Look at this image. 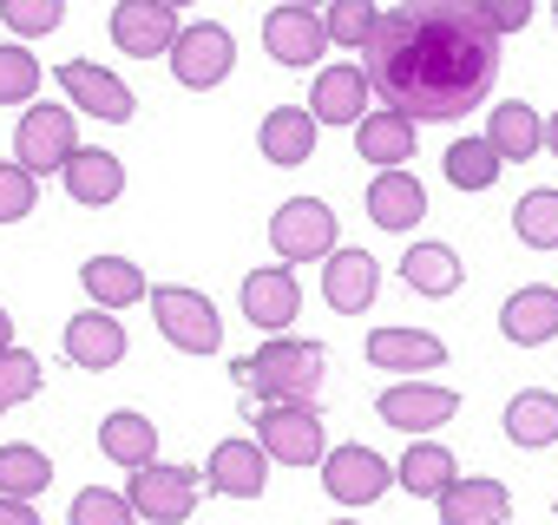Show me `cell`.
I'll list each match as a JSON object with an SVG mask.
<instances>
[{
	"instance_id": "obj_1",
	"label": "cell",
	"mask_w": 558,
	"mask_h": 525,
	"mask_svg": "<svg viewBox=\"0 0 558 525\" xmlns=\"http://www.w3.org/2000/svg\"><path fill=\"white\" fill-rule=\"evenodd\" d=\"M362 53L375 99L414 125L466 119L493 99L499 80V34L473 14V0H401Z\"/></svg>"
},
{
	"instance_id": "obj_2",
	"label": "cell",
	"mask_w": 558,
	"mask_h": 525,
	"mask_svg": "<svg viewBox=\"0 0 558 525\" xmlns=\"http://www.w3.org/2000/svg\"><path fill=\"white\" fill-rule=\"evenodd\" d=\"M236 368L263 401H316V388L329 375V349L303 342V335H263V349Z\"/></svg>"
},
{
	"instance_id": "obj_3",
	"label": "cell",
	"mask_w": 558,
	"mask_h": 525,
	"mask_svg": "<svg viewBox=\"0 0 558 525\" xmlns=\"http://www.w3.org/2000/svg\"><path fill=\"white\" fill-rule=\"evenodd\" d=\"M269 249L276 262H329L342 249V217L323 204V197H283L269 210Z\"/></svg>"
},
{
	"instance_id": "obj_4",
	"label": "cell",
	"mask_w": 558,
	"mask_h": 525,
	"mask_svg": "<svg viewBox=\"0 0 558 525\" xmlns=\"http://www.w3.org/2000/svg\"><path fill=\"white\" fill-rule=\"evenodd\" d=\"M151 322H158V335H165L178 355H217V349H223V316H217V303H210L204 290H191V283H158V290H151Z\"/></svg>"
},
{
	"instance_id": "obj_5",
	"label": "cell",
	"mask_w": 558,
	"mask_h": 525,
	"mask_svg": "<svg viewBox=\"0 0 558 525\" xmlns=\"http://www.w3.org/2000/svg\"><path fill=\"white\" fill-rule=\"evenodd\" d=\"M256 440L276 466H323V453H329V427H323L316 401H263Z\"/></svg>"
},
{
	"instance_id": "obj_6",
	"label": "cell",
	"mask_w": 558,
	"mask_h": 525,
	"mask_svg": "<svg viewBox=\"0 0 558 525\" xmlns=\"http://www.w3.org/2000/svg\"><path fill=\"white\" fill-rule=\"evenodd\" d=\"M453 414H460V388L427 381V375H408V381H395V388H381V394H375V420H381V427H395V434H408V440L440 434Z\"/></svg>"
},
{
	"instance_id": "obj_7",
	"label": "cell",
	"mask_w": 558,
	"mask_h": 525,
	"mask_svg": "<svg viewBox=\"0 0 558 525\" xmlns=\"http://www.w3.org/2000/svg\"><path fill=\"white\" fill-rule=\"evenodd\" d=\"M197 492H204V466H178V460H151L125 479V499L145 525H184L197 512Z\"/></svg>"
},
{
	"instance_id": "obj_8",
	"label": "cell",
	"mask_w": 558,
	"mask_h": 525,
	"mask_svg": "<svg viewBox=\"0 0 558 525\" xmlns=\"http://www.w3.org/2000/svg\"><path fill=\"white\" fill-rule=\"evenodd\" d=\"M165 60H171V80H178L184 93H217V86L236 73V34H230L223 21H191Z\"/></svg>"
},
{
	"instance_id": "obj_9",
	"label": "cell",
	"mask_w": 558,
	"mask_h": 525,
	"mask_svg": "<svg viewBox=\"0 0 558 525\" xmlns=\"http://www.w3.org/2000/svg\"><path fill=\"white\" fill-rule=\"evenodd\" d=\"M236 309L256 335H290V322L303 316V283L290 262H263V270H250L236 283Z\"/></svg>"
},
{
	"instance_id": "obj_10",
	"label": "cell",
	"mask_w": 558,
	"mask_h": 525,
	"mask_svg": "<svg viewBox=\"0 0 558 525\" xmlns=\"http://www.w3.org/2000/svg\"><path fill=\"white\" fill-rule=\"evenodd\" d=\"M73 151H80L73 106H27V112H21L14 158H21L34 178H53V171H66V158H73Z\"/></svg>"
},
{
	"instance_id": "obj_11",
	"label": "cell",
	"mask_w": 558,
	"mask_h": 525,
	"mask_svg": "<svg viewBox=\"0 0 558 525\" xmlns=\"http://www.w3.org/2000/svg\"><path fill=\"white\" fill-rule=\"evenodd\" d=\"M316 473H323V492H329L336 505H375L388 486H401V479H395V466H388L375 447H362V440L329 447Z\"/></svg>"
},
{
	"instance_id": "obj_12",
	"label": "cell",
	"mask_w": 558,
	"mask_h": 525,
	"mask_svg": "<svg viewBox=\"0 0 558 525\" xmlns=\"http://www.w3.org/2000/svg\"><path fill=\"white\" fill-rule=\"evenodd\" d=\"M263 47L276 66L290 73H316V60L329 53V21L316 8H296V0H283V8L263 14Z\"/></svg>"
},
{
	"instance_id": "obj_13",
	"label": "cell",
	"mask_w": 558,
	"mask_h": 525,
	"mask_svg": "<svg viewBox=\"0 0 558 525\" xmlns=\"http://www.w3.org/2000/svg\"><path fill=\"white\" fill-rule=\"evenodd\" d=\"M53 80H60V93H66V106H73V112H86V119H106V125H125V119L138 112V99H132V86H125L119 73H106L99 60H60V66H53Z\"/></svg>"
},
{
	"instance_id": "obj_14",
	"label": "cell",
	"mask_w": 558,
	"mask_h": 525,
	"mask_svg": "<svg viewBox=\"0 0 558 525\" xmlns=\"http://www.w3.org/2000/svg\"><path fill=\"white\" fill-rule=\"evenodd\" d=\"M106 27H112V47L132 53V60H158V53H171L178 34H184L178 8H165V0H112Z\"/></svg>"
},
{
	"instance_id": "obj_15",
	"label": "cell",
	"mask_w": 558,
	"mask_h": 525,
	"mask_svg": "<svg viewBox=\"0 0 558 525\" xmlns=\"http://www.w3.org/2000/svg\"><path fill=\"white\" fill-rule=\"evenodd\" d=\"M60 349H66V362L73 368H86V375H106V368H119L125 362V349H132V335H125V322L112 316V309H80V316H66V329H60Z\"/></svg>"
},
{
	"instance_id": "obj_16",
	"label": "cell",
	"mask_w": 558,
	"mask_h": 525,
	"mask_svg": "<svg viewBox=\"0 0 558 525\" xmlns=\"http://www.w3.org/2000/svg\"><path fill=\"white\" fill-rule=\"evenodd\" d=\"M269 466H276V460L263 453V440H256V434H236V440H217V447H210L204 486H210L217 499H263Z\"/></svg>"
},
{
	"instance_id": "obj_17",
	"label": "cell",
	"mask_w": 558,
	"mask_h": 525,
	"mask_svg": "<svg viewBox=\"0 0 558 525\" xmlns=\"http://www.w3.org/2000/svg\"><path fill=\"white\" fill-rule=\"evenodd\" d=\"M375 296H381V256L342 243V249L323 262V303H329L336 316H368Z\"/></svg>"
},
{
	"instance_id": "obj_18",
	"label": "cell",
	"mask_w": 558,
	"mask_h": 525,
	"mask_svg": "<svg viewBox=\"0 0 558 525\" xmlns=\"http://www.w3.org/2000/svg\"><path fill=\"white\" fill-rule=\"evenodd\" d=\"M375 106H381V99H375V86H368V66H323L316 86H310L316 125H349V132H355Z\"/></svg>"
},
{
	"instance_id": "obj_19",
	"label": "cell",
	"mask_w": 558,
	"mask_h": 525,
	"mask_svg": "<svg viewBox=\"0 0 558 525\" xmlns=\"http://www.w3.org/2000/svg\"><path fill=\"white\" fill-rule=\"evenodd\" d=\"M421 217H427V184H421L408 164L368 178V223H375V230L408 236V230H421Z\"/></svg>"
},
{
	"instance_id": "obj_20",
	"label": "cell",
	"mask_w": 558,
	"mask_h": 525,
	"mask_svg": "<svg viewBox=\"0 0 558 525\" xmlns=\"http://www.w3.org/2000/svg\"><path fill=\"white\" fill-rule=\"evenodd\" d=\"M434 505H440V525H512V492L493 473H460Z\"/></svg>"
},
{
	"instance_id": "obj_21",
	"label": "cell",
	"mask_w": 558,
	"mask_h": 525,
	"mask_svg": "<svg viewBox=\"0 0 558 525\" xmlns=\"http://www.w3.org/2000/svg\"><path fill=\"white\" fill-rule=\"evenodd\" d=\"M60 184H66V197H73V204L106 210V204H119V197H125V158H119V151H106V145H80V151L66 158Z\"/></svg>"
},
{
	"instance_id": "obj_22",
	"label": "cell",
	"mask_w": 558,
	"mask_h": 525,
	"mask_svg": "<svg viewBox=\"0 0 558 525\" xmlns=\"http://www.w3.org/2000/svg\"><path fill=\"white\" fill-rule=\"evenodd\" d=\"M499 335L512 349H545L558 342V290L551 283H525L499 303Z\"/></svg>"
},
{
	"instance_id": "obj_23",
	"label": "cell",
	"mask_w": 558,
	"mask_h": 525,
	"mask_svg": "<svg viewBox=\"0 0 558 525\" xmlns=\"http://www.w3.org/2000/svg\"><path fill=\"white\" fill-rule=\"evenodd\" d=\"M401 283H408L414 296H427V303H447V296H460V283H466V262H460L453 243L421 236V243L401 249Z\"/></svg>"
},
{
	"instance_id": "obj_24",
	"label": "cell",
	"mask_w": 558,
	"mask_h": 525,
	"mask_svg": "<svg viewBox=\"0 0 558 525\" xmlns=\"http://www.w3.org/2000/svg\"><path fill=\"white\" fill-rule=\"evenodd\" d=\"M368 368H388V375H427V368H447V342L427 335V329H368Z\"/></svg>"
},
{
	"instance_id": "obj_25",
	"label": "cell",
	"mask_w": 558,
	"mask_h": 525,
	"mask_svg": "<svg viewBox=\"0 0 558 525\" xmlns=\"http://www.w3.org/2000/svg\"><path fill=\"white\" fill-rule=\"evenodd\" d=\"M80 290H86V303L93 309H132V303H151V283H145V270L132 256H86L80 262Z\"/></svg>"
},
{
	"instance_id": "obj_26",
	"label": "cell",
	"mask_w": 558,
	"mask_h": 525,
	"mask_svg": "<svg viewBox=\"0 0 558 525\" xmlns=\"http://www.w3.org/2000/svg\"><path fill=\"white\" fill-rule=\"evenodd\" d=\"M316 112L310 106H276V112H263V125H256V151L269 158V164H310L316 158Z\"/></svg>"
},
{
	"instance_id": "obj_27",
	"label": "cell",
	"mask_w": 558,
	"mask_h": 525,
	"mask_svg": "<svg viewBox=\"0 0 558 525\" xmlns=\"http://www.w3.org/2000/svg\"><path fill=\"white\" fill-rule=\"evenodd\" d=\"M99 453H106L112 466H125V473L151 466V460H158V420L138 414V407H112V414L99 420Z\"/></svg>"
},
{
	"instance_id": "obj_28",
	"label": "cell",
	"mask_w": 558,
	"mask_h": 525,
	"mask_svg": "<svg viewBox=\"0 0 558 525\" xmlns=\"http://www.w3.org/2000/svg\"><path fill=\"white\" fill-rule=\"evenodd\" d=\"M355 158H368L375 171H395L414 158V119L395 112V106H375L362 125H355Z\"/></svg>"
},
{
	"instance_id": "obj_29",
	"label": "cell",
	"mask_w": 558,
	"mask_h": 525,
	"mask_svg": "<svg viewBox=\"0 0 558 525\" xmlns=\"http://www.w3.org/2000/svg\"><path fill=\"white\" fill-rule=\"evenodd\" d=\"M506 440H512L519 453L558 447V394H551V388H519V394L506 401Z\"/></svg>"
},
{
	"instance_id": "obj_30",
	"label": "cell",
	"mask_w": 558,
	"mask_h": 525,
	"mask_svg": "<svg viewBox=\"0 0 558 525\" xmlns=\"http://www.w3.org/2000/svg\"><path fill=\"white\" fill-rule=\"evenodd\" d=\"M486 138H493V151H499L506 164H525V158L545 151V119H538L525 99H499V106L486 112Z\"/></svg>"
},
{
	"instance_id": "obj_31",
	"label": "cell",
	"mask_w": 558,
	"mask_h": 525,
	"mask_svg": "<svg viewBox=\"0 0 558 525\" xmlns=\"http://www.w3.org/2000/svg\"><path fill=\"white\" fill-rule=\"evenodd\" d=\"M395 479H401V492H414V499H440V492L460 479V460L427 434V440H414V447L395 460Z\"/></svg>"
},
{
	"instance_id": "obj_32",
	"label": "cell",
	"mask_w": 558,
	"mask_h": 525,
	"mask_svg": "<svg viewBox=\"0 0 558 525\" xmlns=\"http://www.w3.org/2000/svg\"><path fill=\"white\" fill-rule=\"evenodd\" d=\"M440 164H447V184H453V191H493V184H499V171H506V158L493 151V138H486V132H480V138H453Z\"/></svg>"
},
{
	"instance_id": "obj_33",
	"label": "cell",
	"mask_w": 558,
	"mask_h": 525,
	"mask_svg": "<svg viewBox=\"0 0 558 525\" xmlns=\"http://www.w3.org/2000/svg\"><path fill=\"white\" fill-rule=\"evenodd\" d=\"M53 486V460L34 440H8L0 447V492L8 499H40Z\"/></svg>"
},
{
	"instance_id": "obj_34",
	"label": "cell",
	"mask_w": 558,
	"mask_h": 525,
	"mask_svg": "<svg viewBox=\"0 0 558 525\" xmlns=\"http://www.w3.org/2000/svg\"><path fill=\"white\" fill-rule=\"evenodd\" d=\"M512 236L525 249H558V191L551 184H538L512 204Z\"/></svg>"
},
{
	"instance_id": "obj_35",
	"label": "cell",
	"mask_w": 558,
	"mask_h": 525,
	"mask_svg": "<svg viewBox=\"0 0 558 525\" xmlns=\"http://www.w3.org/2000/svg\"><path fill=\"white\" fill-rule=\"evenodd\" d=\"M40 381H47V368H40V355L34 349H0V414H14V407H27L34 394H40Z\"/></svg>"
},
{
	"instance_id": "obj_36",
	"label": "cell",
	"mask_w": 558,
	"mask_h": 525,
	"mask_svg": "<svg viewBox=\"0 0 558 525\" xmlns=\"http://www.w3.org/2000/svg\"><path fill=\"white\" fill-rule=\"evenodd\" d=\"M40 60L27 53V40H0V106H34L40 93Z\"/></svg>"
},
{
	"instance_id": "obj_37",
	"label": "cell",
	"mask_w": 558,
	"mask_h": 525,
	"mask_svg": "<svg viewBox=\"0 0 558 525\" xmlns=\"http://www.w3.org/2000/svg\"><path fill=\"white\" fill-rule=\"evenodd\" d=\"M323 21H329V47L362 53L375 40V27H381V8L375 0H336V8H323Z\"/></svg>"
},
{
	"instance_id": "obj_38",
	"label": "cell",
	"mask_w": 558,
	"mask_h": 525,
	"mask_svg": "<svg viewBox=\"0 0 558 525\" xmlns=\"http://www.w3.org/2000/svg\"><path fill=\"white\" fill-rule=\"evenodd\" d=\"M66 525H138L132 499L112 492V486H80L73 505H66Z\"/></svg>"
},
{
	"instance_id": "obj_39",
	"label": "cell",
	"mask_w": 558,
	"mask_h": 525,
	"mask_svg": "<svg viewBox=\"0 0 558 525\" xmlns=\"http://www.w3.org/2000/svg\"><path fill=\"white\" fill-rule=\"evenodd\" d=\"M66 21V0H0V27L14 40H40V34H60Z\"/></svg>"
},
{
	"instance_id": "obj_40",
	"label": "cell",
	"mask_w": 558,
	"mask_h": 525,
	"mask_svg": "<svg viewBox=\"0 0 558 525\" xmlns=\"http://www.w3.org/2000/svg\"><path fill=\"white\" fill-rule=\"evenodd\" d=\"M34 204H40V178L21 158H0V223L34 217Z\"/></svg>"
},
{
	"instance_id": "obj_41",
	"label": "cell",
	"mask_w": 558,
	"mask_h": 525,
	"mask_svg": "<svg viewBox=\"0 0 558 525\" xmlns=\"http://www.w3.org/2000/svg\"><path fill=\"white\" fill-rule=\"evenodd\" d=\"M473 14H480L499 40H512V34L532 27V0H473Z\"/></svg>"
},
{
	"instance_id": "obj_42",
	"label": "cell",
	"mask_w": 558,
	"mask_h": 525,
	"mask_svg": "<svg viewBox=\"0 0 558 525\" xmlns=\"http://www.w3.org/2000/svg\"><path fill=\"white\" fill-rule=\"evenodd\" d=\"M0 525H40L34 499H8V492H0Z\"/></svg>"
},
{
	"instance_id": "obj_43",
	"label": "cell",
	"mask_w": 558,
	"mask_h": 525,
	"mask_svg": "<svg viewBox=\"0 0 558 525\" xmlns=\"http://www.w3.org/2000/svg\"><path fill=\"white\" fill-rule=\"evenodd\" d=\"M0 349H14V316L0 309Z\"/></svg>"
},
{
	"instance_id": "obj_44",
	"label": "cell",
	"mask_w": 558,
	"mask_h": 525,
	"mask_svg": "<svg viewBox=\"0 0 558 525\" xmlns=\"http://www.w3.org/2000/svg\"><path fill=\"white\" fill-rule=\"evenodd\" d=\"M545 151H551V158H558V112H551V119H545Z\"/></svg>"
},
{
	"instance_id": "obj_45",
	"label": "cell",
	"mask_w": 558,
	"mask_h": 525,
	"mask_svg": "<svg viewBox=\"0 0 558 525\" xmlns=\"http://www.w3.org/2000/svg\"><path fill=\"white\" fill-rule=\"evenodd\" d=\"M296 8H336V0H296Z\"/></svg>"
},
{
	"instance_id": "obj_46",
	"label": "cell",
	"mask_w": 558,
	"mask_h": 525,
	"mask_svg": "<svg viewBox=\"0 0 558 525\" xmlns=\"http://www.w3.org/2000/svg\"><path fill=\"white\" fill-rule=\"evenodd\" d=\"M165 8H178V14H184V8H191V0H165Z\"/></svg>"
},
{
	"instance_id": "obj_47",
	"label": "cell",
	"mask_w": 558,
	"mask_h": 525,
	"mask_svg": "<svg viewBox=\"0 0 558 525\" xmlns=\"http://www.w3.org/2000/svg\"><path fill=\"white\" fill-rule=\"evenodd\" d=\"M323 525H355V518H323Z\"/></svg>"
},
{
	"instance_id": "obj_48",
	"label": "cell",
	"mask_w": 558,
	"mask_h": 525,
	"mask_svg": "<svg viewBox=\"0 0 558 525\" xmlns=\"http://www.w3.org/2000/svg\"><path fill=\"white\" fill-rule=\"evenodd\" d=\"M551 21H558V0H551Z\"/></svg>"
},
{
	"instance_id": "obj_49",
	"label": "cell",
	"mask_w": 558,
	"mask_h": 525,
	"mask_svg": "<svg viewBox=\"0 0 558 525\" xmlns=\"http://www.w3.org/2000/svg\"><path fill=\"white\" fill-rule=\"evenodd\" d=\"M551 512H558V492H551Z\"/></svg>"
}]
</instances>
